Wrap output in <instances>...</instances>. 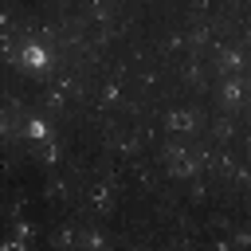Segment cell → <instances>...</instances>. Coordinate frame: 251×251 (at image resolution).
I'll return each mask as SVG.
<instances>
[{
	"label": "cell",
	"instance_id": "obj_1",
	"mask_svg": "<svg viewBox=\"0 0 251 251\" xmlns=\"http://www.w3.org/2000/svg\"><path fill=\"white\" fill-rule=\"evenodd\" d=\"M24 59H27L31 67H43V51H39V47H27V51H24Z\"/></svg>",
	"mask_w": 251,
	"mask_h": 251
},
{
	"label": "cell",
	"instance_id": "obj_2",
	"mask_svg": "<svg viewBox=\"0 0 251 251\" xmlns=\"http://www.w3.org/2000/svg\"><path fill=\"white\" fill-rule=\"evenodd\" d=\"M4 251H24V247H16V243H12V247H4Z\"/></svg>",
	"mask_w": 251,
	"mask_h": 251
}]
</instances>
